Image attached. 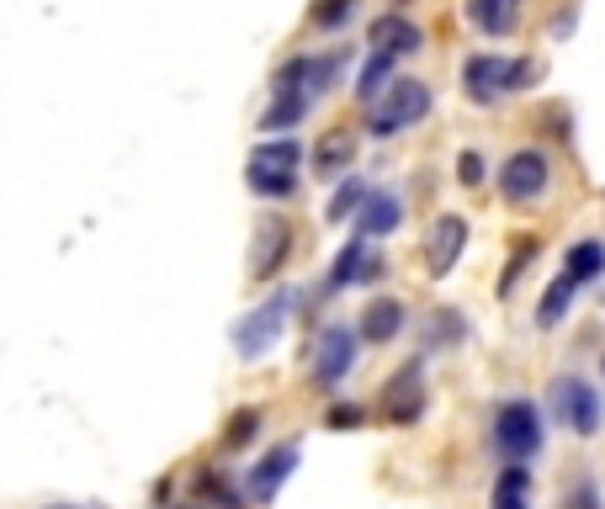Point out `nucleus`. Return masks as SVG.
Masks as SVG:
<instances>
[{"instance_id":"33","label":"nucleus","mask_w":605,"mask_h":509,"mask_svg":"<svg viewBox=\"0 0 605 509\" xmlns=\"http://www.w3.org/2000/svg\"><path fill=\"white\" fill-rule=\"evenodd\" d=\"M356 22V0H314L308 5V27L314 33H346Z\"/></svg>"},{"instance_id":"37","label":"nucleus","mask_w":605,"mask_h":509,"mask_svg":"<svg viewBox=\"0 0 605 509\" xmlns=\"http://www.w3.org/2000/svg\"><path fill=\"white\" fill-rule=\"evenodd\" d=\"M43 509H107V505H43Z\"/></svg>"},{"instance_id":"4","label":"nucleus","mask_w":605,"mask_h":509,"mask_svg":"<svg viewBox=\"0 0 605 509\" xmlns=\"http://www.w3.org/2000/svg\"><path fill=\"white\" fill-rule=\"evenodd\" d=\"M298 292H303V287H271L261 303H250V308L229 324V351H234V361L255 366V361H266V355L282 346L287 324L298 318Z\"/></svg>"},{"instance_id":"38","label":"nucleus","mask_w":605,"mask_h":509,"mask_svg":"<svg viewBox=\"0 0 605 509\" xmlns=\"http://www.w3.org/2000/svg\"><path fill=\"white\" fill-rule=\"evenodd\" d=\"M170 509H202V505H197V499H176Z\"/></svg>"},{"instance_id":"1","label":"nucleus","mask_w":605,"mask_h":509,"mask_svg":"<svg viewBox=\"0 0 605 509\" xmlns=\"http://www.w3.org/2000/svg\"><path fill=\"white\" fill-rule=\"evenodd\" d=\"M542 75H547V64L536 53H488V48H479L457 64V85L473 107H499L510 96H525V90L542 85Z\"/></svg>"},{"instance_id":"31","label":"nucleus","mask_w":605,"mask_h":509,"mask_svg":"<svg viewBox=\"0 0 605 509\" xmlns=\"http://www.w3.org/2000/svg\"><path fill=\"white\" fill-rule=\"evenodd\" d=\"M308 75H314V53H287L282 64L266 80V96H282V90H303L308 96Z\"/></svg>"},{"instance_id":"25","label":"nucleus","mask_w":605,"mask_h":509,"mask_svg":"<svg viewBox=\"0 0 605 509\" xmlns=\"http://www.w3.org/2000/svg\"><path fill=\"white\" fill-rule=\"evenodd\" d=\"M462 11L484 38H510L521 27V0H462Z\"/></svg>"},{"instance_id":"39","label":"nucleus","mask_w":605,"mask_h":509,"mask_svg":"<svg viewBox=\"0 0 605 509\" xmlns=\"http://www.w3.org/2000/svg\"><path fill=\"white\" fill-rule=\"evenodd\" d=\"M601 377H605V351H601Z\"/></svg>"},{"instance_id":"24","label":"nucleus","mask_w":605,"mask_h":509,"mask_svg":"<svg viewBox=\"0 0 605 509\" xmlns=\"http://www.w3.org/2000/svg\"><path fill=\"white\" fill-rule=\"evenodd\" d=\"M558 271L584 292V287H601L605 281V239L590 234V239H573L564 255H558Z\"/></svg>"},{"instance_id":"8","label":"nucleus","mask_w":605,"mask_h":509,"mask_svg":"<svg viewBox=\"0 0 605 509\" xmlns=\"http://www.w3.org/2000/svg\"><path fill=\"white\" fill-rule=\"evenodd\" d=\"M431 112H436V85L420 75H399L366 107V133L372 138H399L409 128H420Z\"/></svg>"},{"instance_id":"35","label":"nucleus","mask_w":605,"mask_h":509,"mask_svg":"<svg viewBox=\"0 0 605 509\" xmlns=\"http://www.w3.org/2000/svg\"><path fill=\"white\" fill-rule=\"evenodd\" d=\"M170 505H176V468L149 483V509H170Z\"/></svg>"},{"instance_id":"10","label":"nucleus","mask_w":605,"mask_h":509,"mask_svg":"<svg viewBox=\"0 0 605 509\" xmlns=\"http://www.w3.org/2000/svg\"><path fill=\"white\" fill-rule=\"evenodd\" d=\"M553 175H558V165L553 155L542 149V144H521V149H510V155L499 159V170H494V186H499V202L505 207H536L542 196L553 192Z\"/></svg>"},{"instance_id":"9","label":"nucleus","mask_w":605,"mask_h":509,"mask_svg":"<svg viewBox=\"0 0 605 509\" xmlns=\"http://www.w3.org/2000/svg\"><path fill=\"white\" fill-rule=\"evenodd\" d=\"M383 281H388V250L351 234L329 255V266H324V276H319V298L335 303V298H346V292H377Z\"/></svg>"},{"instance_id":"36","label":"nucleus","mask_w":605,"mask_h":509,"mask_svg":"<svg viewBox=\"0 0 605 509\" xmlns=\"http://www.w3.org/2000/svg\"><path fill=\"white\" fill-rule=\"evenodd\" d=\"M573 22H579V16L564 11V16H553V22H547V33H553V38H568V33H573Z\"/></svg>"},{"instance_id":"5","label":"nucleus","mask_w":605,"mask_h":509,"mask_svg":"<svg viewBox=\"0 0 605 509\" xmlns=\"http://www.w3.org/2000/svg\"><path fill=\"white\" fill-rule=\"evenodd\" d=\"M303 138L298 133H282V138H261L250 159H244V186L255 202H266V207H282L292 196L303 192Z\"/></svg>"},{"instance_id":"12","label":"nucleus","mask_w":605,"mask_h":509,"mask_svg":"<svg viewBox=\"0 0 605 509\" xmlns=\"http://www.w3.org/2000/svg\"><path fill=\"white\" fill-rule=\"evenodd\" d=\"M292 255H298V223L282 218V213H261V223H255V234H250V281L255 287H277L292 266Z\"/></svg>"},{"instance_id":"20","label":"nucleus","mask_w":605,"mask_h":509,"mask_svg":"<svg viewBox=\"0 0 605 509\" xmlns=\"http://www.w3.org/2000/svg\"><path fill=\"white\" fill-rule=\"evenodd\" d=\"M366 43H372L377 53L414 59V53L425 48V27H420L409 11H383V16H372V27H366Z\"/></svg>"},{"instance_id":"22","label":"nucleus","mask_w":605,"mask_h":509,"mask_svg":"<svg viewBox=\"0 0 605 509\" xmlns=\"http://www.w3.org/2000/svg\"><path fill=\"white\" fill-rule=\"evenodd\" d=\"M573 303H579V287H573V281L558 271L553 281H547V287H542L536 308H531V329H536V335H558L568 318H573Z\"/></svg>"},{"instance_id":"16","label":"nucleus","mask_w":605,"mask_h":509,"mask_svg":"<svg viewBox=\"0 0 605 509\" xmlns=\"http://www.w3.org/2000/svg\"><path fill=\"white\" fill-rule=\"evenodd\" d=\"M403 223H409V202H403V192H394V186H372L362 202V213L351 218V234L366 239V244H388Z\"/></svg>"},{"instance_id":"13","label":"nucleus","mask_w":605,"mask_h":509,"mask_svg":"<svg viewBox=\"0 0 605 509\" xmlns=\"http://www.w3.org/2000/svg\"><path fill=\"white\" fill-rule=\"evenodd\" d=\"M468 244H473V223L462 213H436L425 223V239H420V271L431 281H451L462 255H468Z\"/></svg>"},{"instance_id":"17","label":"nucleus","mask_w":605,"mask_h":509,"mask_svg":"<svg viewBox=\"0 0 605 509\" xmlns=\"http://www.w3.org/2000/svg\"><path fill=\"white\" fill-rule=\"evenodd\" d=\"M186 499H197L202 509H250L240 472L223 468V462H192V472H186Z\"/></svg>"},{"instance_id":"18","label":"nucleus","mask_w":605,"mask_h":509,"mask_svg":"<svg viewBox=\"0 0 605 509\" xmlns=\"http://www.w3.org/2000/svg\"><path fill=\"white\" fill-rule=\"evenodd\" d=\"M356 159H362V133L356 128H329L314 138V149H308V170H314V181H346L351 170H356Z\"/></svg>"},{"instance_id":"30","label":"nucleus","mask_w":605,"mask_h":509,"mask_svg":"<svg viewBox=\"0 0 605 509\" xmlns=\"http://www.w3.org/2000/svg\"><path fill=\"white\" fill-rule=\"evenodd\" d=\"M351 48H329V53H314V75H308V96L319 101V96H329L340 80H346V70H351Z\"/></svg>"},{"instance_id":"2","label":"nucleus","mask_w":605,"mask_h":509,"mask_svg":"<svg viewBox=\"0 0 605 509\" xmlns=\"http://www.w3.org/2000/svg\"><path fill=\"white\" fill-rule=\"evenodd\" d=\"M362 335H356V318H324L319 329L308 335V377H303V388L319 392V398H340L346 383L356 377V366H362Z\"/></svg>"},{"instance_id":"21","label":"nucleus","mask_w":605,"mask_h":509,"mask_svg":"<svg viewBox=\"0 0 605 509\" xmlns=\"http://www.w3.org/2000/svg\"><path fill=\"white\" fill-rule=\"evenodd\" d=\"M542 250H547V239L531 234V229L510 239V250H505V266H499V276H494V298H499V303H510V298H516V287H521L525 276H531V266L542 260Z\"/></svg>"},{"instance_id":"14","label":"nucleus","mask_w":605,"mask_h":509,"mask_svg":"<svg viewBox=\"0 0 605 509\" xmlns=\"http://www.w3.org/2000/svg\"><path fill=\"white\" fill-rule=\"evenodd\" d=\"M409 324H414L409 303H403L399 292L377 287L362 303V314H356V335H362L366 351H388V346H399L403 335H409Z\"/></svg>"},{"instance_id":"29","label":"nucleus","mask_w":605,"mask_h":509,"mask_svg":"<svg viewBox=\"0 0 605 509\" xmlns=\"http://www.w3.org/2000/svg\"><path fill=\"white\" fill-rule=\"evenodd\" d=\"M324 431H335V435H356L372 425V403H362V398H324V420H319Z\"/></svg>"},{"instance_id":"26","label":"nucleus","mask_w":605,"mask_h":509,"mask_svg":"<svg viewBox=\"0 0 605 509\" xmlns=\"http://www.w3.org/2000/svg\"><path fill=\"white\" fill-rule=\"evenodd\" d=\"M531 488H536V472L510 462V468L494 472V483H488V509H531Z\"/></svg>"},{"instance_id":"19","label":"nucleus","mask_w":605,"mask_h":509,"mask_svg":"<svg viewBox=\"0 0 605 509\" xmlns=\"http://www.w3.org/2000/svg\"><path fill=\"white\" fill-rule=\"evenodd\" d=\"M266 420H271L266 403H234V409L223 414L218 435H213V451H218V457H255V451H261V435H266Z\"/></svg>"},{"instance_id":"32","label":"nucleus","mask_w":605,"mask_h":509,"mask_svg":"<svg viewBox=\"0 0 605 509\" xmlns=\"http://www.w3.org/2000/svg\"><path fill=\"white\" fill-rule=\"evenodd\" d=\"M558 509H605V483L595 472H573L558 494Z\"/></svg>"},{"instance_id":"11","label":"nucleus","mask_w":605,"mask_h":509,"mask_svg":"<svg viewBox=\"0 0 605 509\" xmlns=\"http://www.w3.org/2000/svg\"><path fill=\"white\" fill-rule=\"evenodd\" d=\"M298 468H303V440H298V435L261 446V451L250 457V468L240 472L250 509H271V505H277V499H282V488L298 477Z\"/></svg>"},{"instance_id":"7","label":"nucleus","mask_w":605,"mask_h":509,"mask_svg":"<svg viewBox=\"0 0 605 509\" xmlns=\"http://www.w3.org/2000/svg\"><path fill=\"white\" fill-rule=\"evenodd\" d=\"M431 414V361L425 355H403L399 366L383 377L377 403H372V420L388 425V431H414L425 425Z\"/></svg>"},{"instance_id":"15","label":"nucleus","mask_w":605,"mask_h":509,"mask_svg":"<svg viewBox=\"0 0 605 509\" xmlns=\"http://www.w3.org/2000/svg\"><path fill=\"white\" fill-rule=\"evenodd\" d=\"M468 340H473V318H468V308H457V303H431V308L420 314V355H425V361H431V355H457Z\"/></svg>"},{"instance_id":"27","label":"nucleus","mask_w":605,"mask_h":509,"mask_svg":"<svg viewBox=\"0 0 605 509\" xmlns=\"http://www.w3.org/2000/svg\"><path fill=\"white\" fill-rule=\"evenodd\" d=\"M366 192H372V181H366L362 170H351L346 181H335V192H329V202H324V223H329V229H346V223L362 213Z\"/></svg>"},{"instance_id":"23","label":"nucleus","mask_w":605,"mask_h":509,"mask_svg":"<svg viewBox=\"0 0 605 509\" xmlns=\"http://www.w3.org/2000/svg\"><path fill=\"white\" fill-rule=\"evenodd\" d=\"M314 118V96H303V90H282V96H266V107H261V138H282L292 128H303V122Z\"/></svg>"},{"instance_id":"6","label":"nucleus","mask_w":605,"mask_h":509,"mask_svg":"<svg viewBox=\"0 0 605 509\" xmlns=\"http://www.w3.org/2000/svg\"><path fill=\"white\" fill-rule=\"evenodd\" d=\"M542 414L547 425H558L573 440H601L605 435V392L584 372H553L542 392Z\"/></svg>"},{"instance_id":"34","label":"nucleus","mask_w":605,"mask_h":509,"mask_svg":"<svg viewBox=\"0 0 605 509\" xmlns=\"http://www.w3.org/2000/svg\"><path fill=\"white\" fill-rule=\"evenodd\" d=\"M488 175H494V170H488V159L479 155V149H462V155H457V186H462V192H484Z\"/></svg>"},{"instance_id":"3","label":"nucleus","mask_w":605,"mask_h":509,"mask_svg":"<svg viewBox=\"0 0 605 509\" xmlns=\"http://www.w3.org/2000/svg\"><path fill=\"white\" fill-rule=\"evenodd\" d=\"M542 446H547V414H542V403L525 398V392L494 398V409H488V451H494V462L499 468H510V462L531 468L542 457Z\"/></svg>"},{"instance_id":"28","label":"nucleus","mask_w":605,"mask_h":509,"mask_svg":"<svg viewBox=\"0 0 605 509\" xmlns=\"http://www.w3.org/2000/svg\"><path fill=\"white\" fill-rule=\"evenodd\" d=\"M394 80H399V59H394V53L366 48V59H362V70H356V85H351V90H356V101H362V107H372V101H377Z\"/></svg>"}]
</instances>
